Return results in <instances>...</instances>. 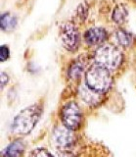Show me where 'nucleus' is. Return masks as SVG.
<instances>
[{"mask_svg":"<svg viewBox=\"0 0 136 157\" xmlns=\"http://www.w3.org/2000/svg\"><path fill=\"white\" fill-rule=\"evenodd\" d=\"M42 112L38 104H33L25 108L15 117L12 124V130L18 135H28L37 124Z\"/></svg>","mask_w":136,"mask_h":157,"instance_id":"nucleus-1","label":"nucleus"},{"mask_svg":"<svg viewBox=\"0 0 136 157\" xmlns=\"http://www.w3.org/2000/svg\"><path fill=\"white\" fill-rule=\"evenodd\" d=\"M85 82L91 90L99 93H105L112 85V76L108 69L98 64L92 65L85 74Z\"/></svg>","mask_w":136,"mask_h":157,"instance_id":"nucleus-2","label":"nucleus"},{"mask_svg":"<svg viewBox=\"0 0 136 157\" xmlns=\"http://www.w3.org/2000/svg\"><path fill=\"white\" fill-rule=\"evenodd\" d=\"M94 59L96 64L108 69L109 71H115L120 66L123 53L113 44H103L97 48Z\"/></svg>","mask_w":136,"mask_h":157,"instance_id":"nucleus-3","label":"nucleus"},{"mask_svg":"<svg viewBox=\"0 0 136 157\" xmlns=\"http://www.w3.org/2000/svg\"><path fill=\"white\" fill-rule=\"evenodd\" d=\"M61 119L64 126L70 130L79 129L82 123V114L79 105L75 102H69L63 106Z\"/></svg>","mask_w":136,"mask_h":157,"instance_id":"nucleus-4","label":"nucleus"},{"mask_svg":"<svg viewBox=\"0 0 136 157\" xmlns=\"http://www.w3.org/2000/svg\"><path fill=\"white\" fill-rule=\"evenodd\" d=\"M60 37L64 47L69 51H75L80 42V34L75 24L67 22L60 28Z\"/></svg>","mask_w":136,"mask_h":157,"instance_id":"nucleus-5","label":"nucleus"},{"mask_svg":"<svg viewBox=\"0 0 136 157\" xmlns=\"http://www.w3.org/2000/svg\"><path fill=\"white\" fill-rule=\"evenodd\" d=\"M54 140L58 146L67 149L75 144V136L72 130L66 127H61L54 131Z\"/></svg>","mask_w":136,"mask_h":157,"instance_id":"nucleus-6","label":"nucleus"},{"mask_svg":"<svg viewBox=\"0 0 136 157\" xmlns=\"http://www.w3.org/2000/svg\"><path fill=\"white\" fill-rule=\"evenodd\" d=\"M107 37L108 33L101 27H92L88 29L84 33V40L89 45H97V44L103 43Z\"/></svg>","mask_w":136,"mask_h":157,"instance_id":"nucleus-7","label":"nucleus"},{"mask_svg":"<svg viewBox=\"0 0 136 157\" xmlns=\"http://www.w3.org/2000/svg\"><path fill=\"white\" fill-rule=\"evenodd\" d=\"M79 94L81 99L83 100L87 105L89 106H96L98 105L102 100L101 93L97 92L87 86L83 85L79 88Z\"/></svg>","mask_w":136,"mask_h":157,"instance_id":"nucleus-8","label":"nucleus"},{"mask_svg":"<svg viewBox=\"0 0 136 157\" xmlns=\"http://www.w3.org/2000/svg\"><path fill=\"white\" fill-rule=\"evenodd\" d=\"M24 150L25 146L23 142L21 140H15L4 149L2 157H21Z\"/></svg>","mask_w":136,"mask_h":157,"instance_id":"nucleus-9","label":"nucleus"},{"mask_svg":"<svg viewBox=\"0 0 136 157\" xmlns=\"http://www.w3.org/2000/svg\"><path fill=\"white\" fill-rule=\"evenodd\" d=\"M83 71H84V61H82L81 59H76V60L71 63L69 69H68V77L72 81L77 80V78H80Z\"/></svg>","mask_w":136,"mask_h":157,"instance_id":"nucleus-10","label":"nucleus"},{"mask_svg":"<svg viewBox=\"0 0 136 157\" xmlns=\"http://www.w3.org/2000/svg\"><path fill=\"white\" fill-rule=\"evenodd\" d=\"M0 22H1V29L2 31L11 32L16 28L18 20H17V17L12 15L10 12H5V13L1 14Z\"/></svg>","mask_w":136,"mask_h":157,"instance_id":"nucleus-11","label":"nucleus"},{"mask_svg":"<svg viewBox=\"0 0 136 157\" xmlns=\"http://www.w3.org/2000/svg\"><path fill=\"white\" fill-rule=\"evenodd\" d=\"M115 37L119 45L123 47H128L130 46V44L132 43V36H131L130 33L125 31L124 29H116L115 33Z\"/></svg>","mask_w":136,"mask_h":157,"instance_id":"nucleus-12","label":"nucleus"},{"mask_svg":"<svg viewBox=\"0 0 136 157\" xmlns=\"http://www.w3.org/2000/svg\"><path fill=\"white\" fill-rule=\"evenodd\" d=\"M128 16V12H127V9H126L123 4H118L114 8V11H113V20L119 25L123 24L126 19H127Z\"/></svg>","mask_w":136,"mask_h":157,"instance_id":"nucleus-13","label":"nucleus"},{"mask_svg":"<svg viewBox=\"0 0 136 157\" xmlns=\"http://www.w3.org/2000/svg\"><path fill=\"white\" fill-rule=\"evenodd\" d=\"M76 15L77 18L80 19V21H84L87 18V15H88V4L86 1L81 2L79 7L76 9Z\"/></svg>","mask_w":136,"mask_h":157,"instance_id":"nucleus-14","label":"nucleus"},{"mask_svg":"<svg viewBox=\"0 0 136 157\" xmlns=\"http://www.w3.org/2000/svg\"><path fill=\"white\" fill-rule=\"evenodd\" d=\"M31 157H53L49 151L44 148H37L32 151Z\"/></svg>","mask_w":136,"mask_h":157,"instance_id":"nucleus-15","label":"nucleus"},{"mask_svg":"<svg viewBox=\"0 0 136 157\" xmlns=\"http://www.w3.org/2000/svg\"><path fill=\"white\" fill-rule=\"evenodd\" d=\"M10 56V50L7 45H1L0 47V60L1 62L6 61Z\"/></svg>","mask_w":136,"mask_h":157,"instance_id":"nucleus-16","label":"nucleus"},{"mask_svg":"<svg viewBox=\"0 0 136 157\" xmlns=\"http://www.w3.org/2000/svg\"><path fill=\"white\" fill-rule=\"evenodd\" d=\"M8 80H9V78L7 76V74L5 72H2L1 73V88H3L7 85Z\"/></svg>","mask_w":136,"mask_h":157,"instance_id":"nucleus-17","label":"nucleus"},{"mask_svg":"<svg viewBox=\"0 0 136 157\" xmlns=\"http://www.w3.org/2000/svg\"><path fill=\"white\" fill-rule=\"evenodd\" d=\"M57 157H76L75 154H72V152H69V151H62V152H59V153L57 154Z\"/></svg>","mask_w":136,"mask_h":157,"instance_id":"nucleus-18","label":"nucleus"}]
</instances>
